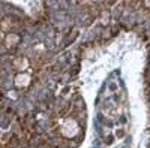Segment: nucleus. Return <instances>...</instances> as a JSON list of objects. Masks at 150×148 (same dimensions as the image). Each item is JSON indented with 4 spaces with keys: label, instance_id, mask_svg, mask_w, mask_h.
<instances>
[{
    "label": "nucleus",
    "instance_id": "f257e3e1",
    "mask_svg": "<svg viewBox=\"0 0 150 148\" xmlns=\"http://www.w3.org/2000/svg\"><path fill=\"white\" fill-rule=\"evenodd\" d=\"M29 24L15 6L0 3V58L14 53L29 33Z\"/></svg>",
    "mask_w": 150,
    "mask_h": 148
},
{
    "label": "nucleus",
    "instance_id": "f03ea898",
    "mask_svg": "<svg viewBox=\"0 0 150 148\" xmlns=\"http://www.w3.org/2000/svg\"><path fill=\"white\" fill-rule=\"evenodd\" d=\"M21 139V123L5 100L0 99V148H12Z\"/></svg>",
    "mask_w": 150,
    "mask_h": 148
},
{
    "label": "nucleus",
    "instance_id": "7ed1b4c3",
    "mask_svg": "<svg viewBox=\"0 0 150 148\" xmlns=\"http://www.w3.org/2000/svg\"><path fill=\"white\" fill-rule=\"evenodd\" d=\"M12 148H42L39 145H36L33 142H24V141H20L15 147H12Z\"/></svg>",
    "mask_w": 150,
    "mask_h": 148
}]
</instances>
